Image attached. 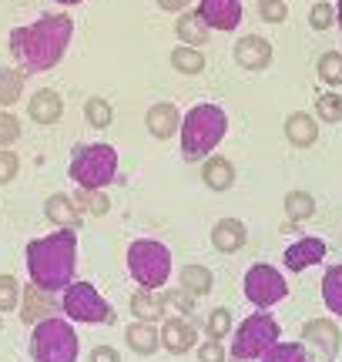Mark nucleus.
<instances>
[{
  "label": "nucleus",
  "mask_w": 342,
  "mask_h": 362,
  "mask_svg": "<svg viewBox=\"0 0 342 362\" xmlns=\"http://www.w3.org/2000/svg\"><path fill=\"white\" fill-rule=\"evenodd\" d=\"M71 37H74V21L67 13H40L37 21L13 27L7 47H11L13 61L20 64V71L40 74V71H51L61 64Z\"/></svg>",
  "instance_id": "1"
},
{
  "label": "nucleus",
  "mask_w": 342,
  "mask_h": 362,
  "mask_svg": "<svg viewBox=\"0 0 342 362\" xmlns=\"http://www.w3.org/2000/svg\"><path fill=\"white\" fill-rule=\"evenodd\" d=\"M27 275L47 292H64L78 272V235L74 228H54L44 238L27 242Z\"/></svg>",
  "instance_id": "2"
},
{
  "label": "nucleus",
  "mask_w": 342,
  "mask_h": 362,
  "mask_svg": "<svg viewBox=\"0 0 342 362\" xmlns=\"http://www.w3.org/2000/svg\"><path fill=\"white\" fill-rule=\"evenodd\" d=\"M225 131H228V115L222 104H195L188 115L182 117V155L184 161H198L208 158L218 144H222Z\"/></svg>",
  "instance_id": "3"
},
{
  "label": "nucleus",
  "mask_w": 342,
  "mask_h": 362,
  "mask_svg": "<svg viewBox=\"0 0 342 362\" xmlns=\"http://www.w3.org/2000/svg\"><path fill=\"white\" fill-rule=\"evenodd\" d=\"M78 349L81 342L71 319L47 315L37 325H30V342H27L30 362H78Z\"/></svg>",
  "instance_id": "4"
},
{
  "label": "nucleus",
  "mask_w": 342,
  "mask_h": 362,
  "mask_svg": "<svg viewBox=\"0 0 342 362\" xmlns=\"http://www.w3.org/2000/svg\"><path fill=\"white\" fill-rule=\"evenodd\" d=\"M278 336H282V329H278V319L272 315V312L269 309L252 312L249 319L235 329V339H232V352H228V359L232 362L262 359L265 352L278 342Z\"/></svg>",
  "instance_id": "5"
},
{
  "label": "nucleus",
  "mask_w": 342,
  "mask_h": 362,
  "mask_svg": "<svg viewBox=\"0 0 342 362\" xmlns=\"http://www.w3.org/2000/svg\"><path fill=\"white\" fill-rule=\"evenodd\" d=\"M128 272L138 288H161L171 279V252L158 238H134L128 245Z\"/></svg>",
  "instance_id": "6"
},
{
  "label": "nucleus",
  "mask_w": 342,
  "mask_h": 362,
  "mask_svg": "<svg viewBox=\"0 0 342 362\" xmlns=\"http://www.w3.org/2000/svg\"><path fill=\"white\" fill-rule=\"evenodd\" d=\"M71 178L81 188H107L118 178V151L111 144H81L71 158Z\"/></svg>",
  "instance_id": "7"
},
{
  "label": "nucleus",
  "mask_w": 342,
  "mask_h": 362,
  "mask_svg": "<svg viewBox=\"0 0 342 362\" xmlns=\"http://www.w3.org/2000/svg\"><path fill=\"white\" fill-rule=\"evenodd\" d=\"M61 309L71 322H84V325H107L114 322V309L91 282H71L61 296Z\"/></svg>",
  "instance_id": "8"
},
{
  "label": "nucleus",
  "mask_w": 342,
  "mask_h": 362,
  "mask_svg": "<svg viewBox=\"0 0 342 362\" xmlns=\"http://www.w3.org/2000/svg\"><path fill=\"white\" fill-rule=\"evenodd\" d=\"M245 298H249L255 309H272L278 305L282 298L289 296V285H285V275L276 269V265H269V262H259V265H252L245 272Z\"/></svg>",
  "instance_id": "9"
},
{
  "label": "nucleus",
  "mask_w": 342,
  "mask_h": 362,
  "mask_svg": "<svg viewBox=\"0 0 342 362\" xmlns=\"http://www.w3.org/2000/svg\"><path fill=\"white\" fill-rule=\"evenodd\" d=\"M302 342L316 346L322 352V359H336L342 349V329L336 325V319H312L302 325Z\"/></svg>",
  "instance_id": "10"
},
{
  "label": "nucleus",
  "mask_w": 342,
  "mask_h": 362,
  "mask_svg": "<svg viewBox=\"0 0 342 362\" xmlns=\"http://www.w3.org/2000/svg\"><path fill=\"white\" fill-rule=\"evenodd\" d=\"M198 346V329L195 322H188V319H165L161 325V349H168L171 356H188V352Z\"/></svg>",
  "instance_id": "11"
},
{
  "label": "nucleus",
  "mask_w": 342,
  "mask_h": 362,
  "mask_svg": "<svg viewBox=\"0 0 342 362\" xmlns=\"http://www.w3.org/2000/svg\"><path fill=\"white\" fill-rule=\"evenodd\" d=\"M198 13L211 30H235L242 24V0H198Z\"/></svg>",
  "instance_id": "12"
},
{
  "label": "nucleus",
  "mask_w": 342,
  "mask_h": 362,
  "mask_svg": "<svg viewBox=\"0 0 342 362\" xmlns=\"http://www.w3.org/2000/svg\"><path fill=\"white\" fill-rule=\"evenodd\" d=\"M322 259H326V242L316 238V235H305V238H299V242H292L285 248V259L282 262H285L289 272H305L312 265H319Z\"/></svg>",
  "instance_id": "13"
},
{
  "label": "nucleus",
  "mask_w": 342,
  "mask_h": 362,
  "mask_svg": "<svg viewBox=\"0 0 342 362\" xmlns=\"http://www.w3.org/2000/svg\"><path fill=\"white\" fill-rule=\"evenodd\" d=\"M235 61L245 71H265V67L272 64V44L262 34H245L235 44Z\"/></svg>",
  "instance_id": "14"
},
{
  "label": "nucleus",
  "mask_w": 342,
  "mask_h": 362,
  "mask_svg": "<svg viewBox=\"0 0 342 362\" xmlns=\"http://www.w3.org/2000/svg\"><path fill=\"white\" fill-rule=\"evenodd\" d=\"M245 242H249L245 221H238V218H218L215 221V228H211V245H215V252L235 255V252L245 248Z\"/></svg>",
  "instance_id": "15"
},
{
  "label": "nucleus",
  "mask_w": 342,
  "mask_h": 362,
  "mask_svg": "<svg viewBox=\"0 0 342 362\" xmlns=\"http://www.w3.org/2000/svg\"><path fill=\"white\" fill-rule=\"evenodd\" d=\"M145 124L151 131V138H158V141H168L171 134H178L182 131V115H178V107L171 101H158L148 107L145 115Z\"/></svg>",
  "instance_id": "16"
},
{
  "label": "nucleus",
  "mask_w": 342,
  "mask_h": 362,
  "mask_svg": "<svg viewBox=\"0 0 342 362\" xmlns=\"http://www.w3.org/2000/svg\"><path fill=\"white\" fill-rule=\"evenodd\" d=\"M27 115L30 121H37V124H57L61 115H64V101H61V94L51 88H40L30 94V101H27Z\"/></svg>",
  "instance_id": "17"
},
{
  "label": "nucleus",
  "mask_w": 342,
  "mask_h": 362,
  "mask_svg": "<svg viewBox=\"0 0 342 362\" xmlns=\"http://www.w3.org/2000/svg\"><path fill=\"white\" fill-rule=\"evenodd\" d=\"M54 315V296L47 288H40V285H27L24 292H20V319L27 325H37L40 319H47Z\"/></svg>",
  "instance_id": "18"
},
{
  "label": "nucleus",
  "mask_w": 342,
  "mask_h": 362,
  "mask_svg": "<svg viewBox=\"0 0 342 362\" xmlns=\"http://www.w3.org/2000/svg\"><path fill=\"white\" fill-rule=\"evenodd\" d=\"M285 141L292 148H312L319 141V117L305 111H292L285 117Z\"/></svg>",
  "instance_id": "19"
},
{
  "label": "nucleus",
  "mask_w": 342,
  "mask_h": 362,
  "mask_svg": "<svg viewBox=\"0 0 342 362\" xmlns=\"http://www.w3.org/2000/svg\"><path fill=\"white\" fill-rule=\"evenodd\" d=\"M124 346L134 352V356H155L161 349V332L155 322H131L124 329Z\"/></svg>",
  "instance_id": "20"
},
{
  "label": "nucleus",
  "mask_w": 342,
  "mask_h": 362,
  "mask_svg": "<svg viewBox=\"0 0 342 362\" xmlns=\"http://www.w3.org/2000/svg\"><path fill=\"white\" fill-rule=\"evenodd\" d=\"M44 215L51 221L54 228H78L81 225V208L74 205V198L64 192L51 194L47 202H44Z\"/></svg>",
  "instance_id": "21"
},
{
  "label": "nucleus",
  "mask_w": 342,
  "mask_h": 362,
  "mask_svg": "<svg viewBox=\"0 0 342 362\" xmlns=\"http://www.w3.org/2000/svg\"><path fill=\"white\" fill-rule=\"evenodd\" d=\"M175 34H178V40L182 44H191V47H205L211 37V27L205 24V17L198 11H184L182 17H178V24H175Z\"/></svg>",
  "instance_id": "22"
},
{
  "label": "nucleus",
  "mask_w": 342,
  "mask_h": 362,
  "mask_svg": "<svg viewBox=\"0 0 342 362\" xmlns=\"http://www.w3.org/2000/svg\"><path fill=\"white\" fill-rule=\"evenodd\" d=\"M165 296L158 288H141L131 296V315L141 319V322H155V319H165Z\"/></svg>",
  "instance_id": "23"
},
{
  "label": "nucleus",
  "mask_w": 342,
  "mask_h": 362,
  "mask_svg": "<svg viewBox=\"0 0 342 362\" xmlns=\"http://www.w3.org/2000/svg\"><path fill=\"white\" fill-rule=\"evenodd\" d=\"M201 178L208 185L211 192H228L232 185H235V165L228 161V158H208L205 161V168H201Z\"/></svg>",
  "instance_id": "24"
},
{
  "label": "nucleus",
  "mask_w": 342,
  "mask_h": 362,
  "mask_svg": "<svg viewBox=\"0 0 342 362\" xmlns=\"http://www.w3.org/2000/svg\"><path fill=\"white\" fill-rule=\"evenodd\" d=\"M171 67L184 78H195V74L205 71V54L191 47V44H178V47H171Z\"/></svg>",
  "instance_id": "25"
},
{
  "label": "nucleus",
  "mask_w": 342,
  "mask_h": 362,
  "mask_svg": "<svg viewBox=\"0 0 342 362\" xmlns=\"http://www.w3.org/2000/svg\"><path fill=\"white\" fill-rule=\"evenodd\" d=\"M74 198V205L81 208V211H88V215H94V218H105L107 211H111V198L105 194V188H81L71 194Z\"/></svg>",
  "instance_id": "26"
},
{
  "label": "nucleus",
  "mask_w": 342,
  "mask_h": 362,
  "mask_svg": "<svg viewBox=\"0 0 342 362\" xmlns=\"http://www.w3.org/2000/svg\"><path fill=\"white\" fill-rule=\"evenodd\" d=\"M178 285L188 288V292H195V296H208L211 288H215V275H211L205 265H182Z\"/></svg>",
  "instance_id": "27"
},
{
  "label": "nucleus",
  "mask_w": 342,
  "mask_h": 362,
  "mask_svg": "<svg viewBox=\"0 0 342 362\" xmlns=\"http://www.w3.org/2000/svg\"><path fill=\"white\" fill-rule=\"evenodd\" d=\"M322 302L332 315L342 319V262L339 265H329L326 275H322Z\"/></svg>",
  "instance_id": "28"
},
{
  "label": "nucleus",
  "mask_w": 342,
  "mask_h": 362,
  "mask_svg": "<svg viewBox=\"0 0 342 362\" xmlns=\"http://www.w3.org/2000/svg\"><path fill=\"white\" fill-rule=\"evenodd\" d=\"M285 215H289L292 225H302V221H309L312 215H316V198L309 192H302V188H295V192L285 194Z\"/></svg>",
  "instance_id": "29"
},
{
  "label": "nucleus",
  "mask_w": 342,
  "mask_h": 362,
  "mask_svg": "<svg viewBox=\"0 0 342 362\" xmlns=\"http://www.w3.org/2000/svg\"><path fill=\"white\" fill-rule=\"evenodd\" d=\"M24 94V71L20 67H0V107H11Z\"/></svg>",
  "instance_id": "30"
},
{
  "label": "nucleus",
  "mask_w": 342,
  "mask_h": 362,
  "mask_svg": "<svg viewBox=\"0 0 342 362\" xmlns=\"http://www.w3.org/2000/svg\"><path fill=\"white\" fill-rule=\"evenodd\" d=\"M84 121L91 124V128H111V121H114V107L105 101V98H88L84 101Z\"/></svg>",
  "instance_id": "31"
},
{
  "label": "nucleus",
  "mask_w": 342,
  "mask_h": 362,
  "mask_svg": "<svg viewBox=\"0 0 342 362\" xmlns=\"http://www.w3.org/2000/svg\"><path fill=\"white\" fill-rule=\"evenodd\" d=\"M262 362H312V359H309V352H305L302 342H282V339H278L276 346L262 356Z\"/></svg>",
  "instance_id": "32"
},
{
  "label": "nucleus",
  "mask_w": 342,
  "mask_h": 362,
  "mask_svg": "<svg viewBox=\"0 0 342 362\" xmlns=\"http://www.w3.org/2000/svg\"><path fill=\"white\" fill-rule=\"evenodd\" d=\"M316 74H319V81H322V84L339 88V84H342V54L339 51H326L322 57H319Z\"/></svg>",
  "instance_id": "33"
},
{
  "label": "nucleus",
  "mask_w": 342,
  "mask_h": 362,
  "mask_svg": "<svg viewBox=\"0 0 342 362\" xmlns=\"http://www.w3.org/2000/svg\"><path fill=\"white\" fill-rule=\"evenodd\" d=\"M316 117L326 121V124H339L342 121V98L336 90H326L316 98Z\"/></svg>",
  "instance_id": "34"
},
{
  "label": "nucleus",
  "mask_w": 342,
  "mask_h": 362,
  "mask_svg": "<svg viewBox=\"0 0 342 362\" xmlns=\"http://www.w3.org/2000/svg\"><path fill=\"white\" fill-rule=\"evenodd\" d=\"M20 292H24V285L13 279L11 272H4L0 275V312H13L20 305Z\"/></svg>",
  "instance_id": "35"
},
{
  "label": "nucleus",
  "mask_w": 342,
  "mask_h": 362,
  "mask_svg": "<svg viewBox=\"0 0 342 362\" xmlns=\"http://www.w3.org/2000/svg\"><path fill=\"white\" fill-rule=\"evenodd\" d=\"M165 296V305L168 309H175V312H182V315H191L195 312V305H198V296L195 292H188V288H175V292H161Z\"/></svg>",
  "instance_id": "36"
},
{
  "label": "nucleus",
  "mask_w": 342,
  "mask_h": 362,
  "mask_svg": "<svg viewBox=\"0 0 342 362\" xmlns=\"http://www.w3.org/2000/svg\"><path fill=\"white\" fill-rule=\"evenodd\" d=\"M205 332L208 339H225L232 332V312L228 309H211L208 319H205Z\"/></svg>",
  "instance_id": "37"
},
{
  "label": "nucleus",
  "mask_w": 342,
  "mask_h": 362,
  "mask_svg": "<svg viewBox=\"0 0 342 362\" xmlns=\"http://www.w3.org/2000/svg\"><path fill=\"white\" fill-rule=\"evenodd\" d=\"M20 117L11 111H0V148H11L13 141H20Z\"/></svg>",
  "instance_id": "38"
},
{
  "label": "nucleus",
  "mask_w": 342,
  "mask_h": 362,
  "mask_svg": "<svg viewBox=\"0 0 342 362\" xmlns=\"http://www.w3.org/2000/svg\"><path fill=\"white\" fill-rule=\"evenodd\" d=\"M259 17L265 24H285L289 7H285V0H259Z\"/></svg>",
  "instance_id": "39"
},
{
  "label": "nucleus",
  "mask_w": 342,
  "mask_h": 362,
  "mask_svg": "<svg viewBox=\"0 0 342 362\" xmlns=\"http://www.w3.org/2000/svg\"><path fill=\"white\" fill-rule=\"evenodd\" d=\"M309 24H312V30H329L336 24V7L326 4V0H319L312 7V13H309Z\"/></svg>",
  "instance_id": "40"
},
{
  "label": "nucleus",
  "mask_w": 342,
  "mask_h": 362,
  "mask_svg": "<svg viewBox=\"0 0 342 362\" xmlns=\"http://www.w3.org/2000/svg\"><path fill=\"white\" fill-rule=\"evenodd\" d=\"M20 171V158L13 155L11 148H0V185H11Z\"/></svg>",
  "instance_id": "41"
},
{
  "label": "nucleus",
  "mask_w": 342,
  "mask_h": 362,
  "mask_svg": "<svg viewBox=\"0 0 342 362\" xmlns=\"http://www.w3.org/2000/svg\"><path fill=\"white\" fill-rule=\"evenodd\" d=\"M198 362H228L222 339H208V342H198Z\"/></svg>",
  "instance_id": "42"
},
{
  "label": "nucleus",
  "mask_w": 342,
  "mask_h": 362,
  "mask_svg": "<svg viewBox=\"0 0 342 362\" xmlns=\"http://www.w3.org/2000/svg\"><path fill=\"white\" fill-rule=\"evenodd\" d=\"M88 362H121V356H118V349H114V346H94L91 359H88Z\"/></svg>",
  "instance_id": "43"
},
{
  "label": "nucleus",
  "mask_w": 342,
  "mask_h": 362,
  "mask_svg": "<svg viewBox=\"0 0 342 362\" xmlns=\"http://www.w3.org/2000/svg\"><path fill=\"white\" fill-rule=\"evenodd\" d=\"M191 0H158V7L161 11H168V13H178V11H184Z\"/></svg>",
  "instance_id": "44"
},
{
  "label": "nucleus",
  "mask_w": 342,
  "mask_h": 362,
  "mask_svg": "<svg viewBox=\"0 0 342 362\" xmlns=\"http://www.w3.org/2000/svg\"><path fill=\"white\" fill-rule=\"evenodd\" d=\"M336 24L342 27V0H339V4H336Z\"/></svg>",
  "instance_id": "45"
},
{
  "label": "nucleus",
  "mask_w": 342,
  "mask_h": 362,
  "mask_svg": "<svg viewBox=\"0 0 342 362\" xmlns=\"http://www.w3.org/2000/svg\"><path fill=\"white\" fill-rule=\"evenodd\" d=\"M57 4H64V7H78V4H84V0H57Z\"/></svg>",
  "instance_id": "46"
},
{
  "label": "nucleus",
  "mask_w": 342,
  "mask_h": 362,
  "mask_svg": "<svg viewBox=\"0 0 342 362\" xmlns=\"http://www.w3.org/2000/svg\"><path fill=\"white\" fill-rule=\"evenodd\" d=\"M0 315H4V312H0ZM0 332H4V319H0Z\"/></svg>",
  "instance_id": "47"
}]
</instances>
